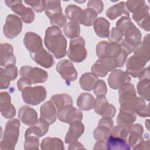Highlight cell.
Listing matches in <instances>:
<instances>
[{
  "label": "cell",
  "mask_w": 150,
  "mask_h": 150,
  "mask_svg": "<svg viewBox=\"0 0 150 150\" xmlns=\"http://www.w3.org/2000/svg\"><path fill=\"white\" fill-rule=\"evenodd\" d=\"M149 7L146 4L144 5L139 9L132 15V19L144 30L149 31Z\"/></svg>",
  "instance_id": "44dd1931"
},
{
  "label": "cell",
  "mask_w": 150,
  "mask_h": 150,
  "mask_svg": "<svg viewBox=\"0 0 150 150\" xmlns=\"http://www.w3.org/2000/svg\"><path fill=\"white\" fill-rule=\"evenodd\" d=\"M18 117L24 124L32 125L38 120L36 111L28 105H23L18 111Z\"/></svg>",
  "instance_id": "603a6c76"
},
{
  "label": "cell",
  "mask_w": 150,
  "mask_h": 150,
  "mask_svg": "<svg viewBox=\"0 0 150 150\" xmlns=\"http://www.w3.org/2000/svg\"><path fill=\"white\" fill-rule=\"evenodd\" d=\"M49 128V124L43 118H40L26 130L25 135L30 134L40 138L47 132Z\"/></svg>",
  "instance_id": "484cf974"
},
{
  "label": "cell",
  "mask_w": 150,
  "mask_h": 150,
  "mask_svg": "<svg viewBox=\"0 0 150 150\" xmlns=\"http://www.w3.org/2000/svg\"><path fill=\"white\" fill-rule=\"evenodd\" d=\"M144 128L139 124H132L129 127V134L128 136V144L131 148L137 145L142 138Z\"/></svg>",
  "instance_id": "4316f807"
},
{
  "label": "cell",
  "mask_w": 150,
  "mask_h": 150,
  "mask_svg": "<svg viewBox=\"0 0 150 150\" xmlns=\"http://www.w3.org/2000/svg\"><path fill=\"white\" fill-rule=\"evenodd\" d=\"M84 131V125L81 122H77L70 124L69 129L66 134L64 141L66 144H70L77 141Z\"/></svg>",
  "instance_id": "d4e9b609"
},
{
  "label": "cell",
  "mask_w": 150,
  "mask_h": 150,
  "mask_svg": "<svg viewBox=\"0 0 150 150\" xmlns=\"http://www.w3.org/2000/svg\"><path fill=\"white\" fill-rule=\"evenodd\" d=\"M93 108L95 112L103 117L112 118L115 116L116 113L115 107L108 103L105 96H97V98L94 100Z\"/></svg>",
  "instance_id": "5bb4252c"
},
{
  "label": "cell",
  "mask_w": 150,
  "mask_h": 150,
  "mask_svg": "<svg viewBox=\"0 0 150 150\" xmlns=\"http://www.w3.org/2000/svg\"><path fill=\"white\" fill-rule=\"evenodd\" d=\"M65 35L70 39H74L79 36L80 33V27L79 23L70 21L66 23L63 28Z\"/></svg>",
  "instance_id": "60d3db41"
},
{
  "label": "cell",
  "mask_w": 150,
  "mask_h": 150,
  "mask_svg": "<svg viewBox=\"0 0 150 150\" xmlns=\"http://www.w3.org/2000/svg\"><path fill=\"white\" fill-rule=\"evenodd\" d=\"M46 15L50 19L53 16L62 13V8L60 1H46Z\"/></svg>",
  "instance_id": "8d00e7d4"
},
{
  "label": "cell",
  "mask_w": 150,
  "mask_h": 150,
  "mask_svg": "<svg viewBox=\"0 0 150 150\" xmlns=\"http://www.w3.org/2000/svg\"><path fill=\"white\" fill-rule=\"evenodd\" d=\"M16 57L13 54V49L11 44L4 43L0 46V64L2 67L10 64H15Z\"/></svg>",
  "instance_id": "ffe728a7"
},
{
  "label": "cell",
  "mask_w": 150,
  "mask_h": 150,
  "mask_svg": "<svg viewBox=\"0 0 150 150\" xmlns=\"http://www.w3.org/2000/svg\"><path fill=\"white\" fill-rule=\"evenodd\" d=\"M122 36L123 33L122 31L118 28L114 27L109 33L108 40L111 43H118L122 40Z\"/></svg>",
  "instance_id": "c3c4849f"
},
{
  "label": "cell",
  "mask_w": 150,
  "mask_h": 150,
  "mask_svg": "<svg viewBox=\"0 0 150 150\" xmlns=\"http://www.w3.org/2000/svg\"><path fill=\"white\" fill-rule=\"evenodd\" d=\"M108 84L113 90H117L124 84L130 83L131 77L126 71L115 69L108 77Z\"/></svg>",
  "instance_id": "2e32d148"
},
{
  "label": "cell",
  "mask_w": 150,
  "mask_h": 150,
  "mask_svg": "<svg viewBox=\"0 0 150 150\" xmlns=\"http://www.w3.org/2000/svg\"><path fill=\"white\" fill-rule=\"evenodd\" d=\"M57 71L67 84L77 79L78 74L73 64L68 59L59 61L56 67Z\"/></svg>",
  "instance_id": "4fadbf2b"
},
{
  "label": "cell",
  "mask_w": 150,
  "mask_h": 150,
  "mask_svg": "<svg viewBox=\"0 0 150 150\" xmlns=\"http://www.w3.org/2000/svg\"><path fill=\"white\" fill-rule=\"evenodd\" d=\"M50 101L54 104L57 110L73 105V100L71 97L65 93L57 94L52 96L50 98Z\"/></svg>",
  "instance_id": "1f68e13d"
},
{
  "label": "cell",
  "mask_w": 150,
  "mask_h": 150,
  "mask_svg": "<svg viewBox=\"0 0 150 150\" xmlns=\"http://www.w3.org/2000/svg\"><path fill=\"white\" fill-rule=\"evenodd\" d=\"M149 144H150V142H149V138H148V139L145 140H144L142 139L132 148L133 149H149Z\"/></svg>",
  "instance_id": "db71d44e"
},
{
  "label": "cell",
  "mask_w": 150,
  "mask_h": 150,
  "mask_svg": "<svg viewBox=\"0 0 150 150\" xmlns=\"http://www.w3.org/2000/svg\"><path fill=\"white\" fill-rule=\"evenodd\" d=\"M110 26V22L103 17L97 18L93 23V28L95 33L100 38H108Z\"/></svg>",
  "instance_id": "f1b7e54d"
},
{
  "label": "cell",
  "mask_w": 150,
  "mask_h": 150,
  "mask_svg": "<svg viewBox=\"0 0 150 150\" xmlns=\"http://www.w3.org/2000/svg\"><path fill=\"white\" fill-rule=\"evenodd\" d=\"M119 102L120 104L125 103L137 96L134 86L130 83L124 84L119 88Z\"/></svg>",
  "instance_id": "f546056e"
},
{
  "label": "cell",
  "mask_w": 150,
  "mask_h": 150,
  "mask_svg": "<svg viewBox=\"0 0 150 150\" xmlns=\"http://www.w3.org/2000/svg\"><path fill=\"white\" fill-rule=\"evenodd\" d=\"M83 10L79 6L71 4L66 6L65 9V13L66 18L71 21L77 23H80V19Z\"/></svg>",
  "instance_id": "f35d334b"
},
{
  "label": "cell",
  "mask_w": 150,
  "mask_h": 150,
  "mask_svg": "<svg viewBox=\"0 0 150 150\" xmlns=\"http://www.w3.org/2000/svg\"><path fill=\"white\" fill-rule=\"evenodd\" d=\"M149 35L147 34L141 42L134 50V54L149 59Z\"/></svg>",
  "instance_id": "ab89813d"
},
{
  "label": "cell",
  "mask_w": 150,
  "mask_h": 150,
  "mask_svg": "<svg viewBox=\"0 0 150 150\" xmlns=\"http://www.w3.org/2000/svg\"><path fill=\"white\" fill-rule=\"evenodd\" d=\"M40 148L43 150H63L64 149V145L63 141L60 138L47 137L42 140Z\"/></svg>",
  "instance_id": "d590c367"
},
{
  "label": "cell",
  "mask_w": 150,
  "mask_h": 150,
  "mask_svg": "<svg viewBox=\"0 0 150 150\" xmlns=\"http://www.w3.org/2000/svg\"><path fill=\"white\" fill-rule=\"evenodd\" d=\"M24 2L30 5L36 12H42L45 9L46 1H25Z\"/></svg>",
  "instance_id": "f907efd6"
},
{
  "label": "cell",
  "mask_w": 150,
  "mask_h": 150,
  "mask_svg": "<svg viewBox=\"0 0 150 150\" xmlns=\"http://www.w3.org/2000/svg\"><path fill=\"white\" fill-rule=\"evenodd\" d=\"M23 43L30 53L36 52L43 47L40 36L32 32H28L25 33Z\"/></svg>",
  "instance_id": "d6986e66"
},
{
  "label": "cell",
  "mask_w": 150,
  "mask_h": 150,
  "mask_svg": "<svg viewBox=\"0 0 150 150\" xmlns=\"http://www.w3.org/2000/svg\"><path fill=\"white\" fill-rule=\"evenodd\" d=\"M0 111L1 115L5 118L9 119L16 115L15 107L11 104V98L6 91L0 93Z\"/></svg>",
  "instance_id": "ac0fdd59"
},
{
  "label": "cell",
  "mask_w": 150,
  "mask_h": 150,
  "mask_svg": "<svg viewBox=\"0 0 150 150\" xmlns=\"http://www.w3.org/2000/svg\"><path fill=\"white\" fill-rule=\"evenodd\" d=\"M44 43L48 50L52 53L56 59L65 56L67 40L60 28L54 26L48 27L45 31Z\"/></svg>",
  "instance_id": "7a4b0ae2"
},
{
  "label": "cell",
  "mask_w": 150,
  "mask_h": 150,
  "mask_svg": "<svg viewBox=\"0 0 150 150\" xmlns=\"http://www.w3.org/2000/svg\"><path fill=\"white\" fill-rule=\"evenodd\" d=\"M120 110L130 111L142 117L149 116V105L146 104L145 100L137 96L120 104Z\"/></svg>",
  "instance_id": "8992f818"
},
{
  "label": "cell",
  "mask_w": 150,
  "mask_h": 150,
  "mask_svg": "<svg viewBox=\"0 0 150 150\" xmlns=\"http://www.w3.org/2000/svg\"><path fill=\"white\" fill-rule=\"evenodd\" d=\"M93 93L96 96H105L107 93V88L105 83L103 80L98 79L95 83L93 88Z\"/></svg>",
  "instance_id": "bcb514c9"
},
{
  "label": "cell",
  "mask_w": 150,
  "mask_h": 150,
  "mask_svg": "<svg viewBox=\"0 0 150 150\" xmlns=\"http://www.w3.org/2000/svg\"><path fill=\"white\" fill-rule=\"evenodd\" d=\"M87 52L85 47V40L81 36L72 39L67 51V56L76 63L83 62L87 57Z\"/></svg>",
  "instance_id": "277c9868"
},
{
  "label": "cell",
  "mask_w": 150,
  "mask_h": 150,
  "mask_svg": "<svg viewBox=\"0 0 150 150\" xmlns=\"http://www.w3.org/2000/svg\"><path fill=\"white\" fill-rule=\"evenodd\" d=\"M39 137L33 135H25L24 149H38L39 146Z\"/></svg>",
  "instance_id": "f6af8a7d"
},
{
  "label": "cell",
  "mask_w": 150,
  "mask_h": 150,
  "mask_svg": "<svg viewBox=\"0 0 150 150\" xmlns=\"http://www.w3.org/2000/svg\"><path fill=\"white\" fill-rule=\"evenodd\" d=\"M20 122L16 118L7 121L3 138L0 142L1 150H13L15 148L19 135Z\"/></svg>",
  "instance_id": "3957f363"
},
{
  "label": "cell",
  "mask_w": 150,
  "mask_h": 150,
  "mask_svg": "<svg viewBox=\"0 0 150 150\" xmlns=\"http://www.w3.org/2000/svg\"><path fill=\"white\" fill-rule=\"evenodd\" d=\"M94 149H107L106 142L103 141H97L93 148Z\"/></svg>",
  "instance_id": "9f6ffc18"
},
{
  "label": "cell",
  "mask_w": 150,
  "mask_h": 150,
  "mask_svg": "<svg viewBox=\"0 0 150 150\" xmlns=\"http://www.w3.org/2000/svg\"><path fill=\"white\" fill-rule=\"evenodd\" d=\"M19 74L21 77L29 79L33 84L44 83L48 78V74L45 70L37 67H32L29 66L21 67Z\"/></svg>",
  "instance_id": "ba28073f"
},
{
  "label": "cell",
  "mask_w": 150,
  "mask_h": 150,
  "mask_svg": "<svg viewBox=\"0 0 150 150\" xmlns=\"http://www.w3.org/2000/svg\"><path fill=\"white\" fill-rule=\"evenodd\" d=\"M47 95L46 88L42 86L28 87L22 91L24 102L32 105H36L43 101Z\"/></svg>",
  "instance_id": "5b68a950"
},
{
  "label": "cell",
  "mask_w": 150,
  "mask_h": 150,
  "mask_svg": "<svg viewBox=\"0 0 150 150\" xmlns=\"http://www.w3.org/2000/svg\"><path fill=\"white\" fill-rule=\"evenodd\" d=\"M116 26L123 33L124 38L120 43L128 54L132 53L141 43V33L129 16H122L116 22Z\"/></svg>",
  "instance_id": "6da1fadb"
},
{
  "label": "cell",
  "mask_w": 150,
  "mask_h": 150,
  "mask_svg": "<svg viewBox=\"0 0 150 150\" xmlns=\"http://www.w3.org/2000/svg\"><path fill=\"white\" fill-rule=\"evenodd\" d=\"M87 8L94 10L97 14H99L103 11L104 4L100 0H90L87 3Z\"/></svg>",
  "instance_id": "816d5d0a"
},
{
  "label": "cell",
  "mask_w": 150,
  "mask_h": 150,
  "mask_svg": "<svg viewBox=\"0 0 150 150\" xmlns=\"http://www.w3.org/2000/svg\"><path fill=\"white\" fill-rule=\"evenodd\" d=\"M145 4L144 1H127V2H125L128 11L132 13H134Z\"/></svg>",
  "instance_id": "681fc988"
},
{
  "label": "cell",
  "mask_w": 150,
  "mask_h": 150,
  "mask_svg": "<svg viewBox=\"0 0 150 150\" xmlns=\"http://www.w3.org/2000/svg\"><path fill=\"white\" fill-rule=\"evenodd\" d=\"M57 114V117L60 121L69 124L81 122L83 118V114L81 111L73 107V105L58 110Z\"/></svg>",
  "instance_id": "9a60e30c"
},
{
  "label": "cell",
  "mask_w": 150,
  "mask_h": 150,
  "mask_svg": "<svg viewBox=\"0 0 150 150\" xmlns=\"http://www.w3.org/2000/svg\"><path fill=\"white\" fill-rule=\"evenodd\" d=\"M122 48L118 43L101 41L96 46V54L99 58L110 57L115 59L118 56Z\"/></svg>",
  "instance_id": "52a82bcc"
},
{
  "label": "cell",
  "mask_w": 150,
  "mask_h": 150,
  "mask_svg": "<svg viewBox=\"0 0 150 150\" xmlns=\"http://www.w3.org/2000/svg\"><path fill=\"white\" fill-rule=\"evenodd\" d=\"M40 118L46 121L49 125L53 124L57 117L56 107L51 101H47L41 105Z\"/></svg>",
  "instance_id": "cb8c5ba5"
},
{
  "label": "cell",
  "mask_w": 150,
  "mask_h": 150,
  "mask_svg": "<svg viewBox=\"0 0 150 150\" xmlns=\"http://www.w3.org/2000/svg\"><path fill=\"white\" fill-rule=\"evenodd\" d=\"M30 56L36 63L45 68H50L54 64L53 56L43 47L36 52L30 53Z\"/></svg>",
  "instance_id": "7402d4cb"
},
{
  "label": "cell",
  "mask_w": 150,
  "mask_h": 150,
  "mask_svg": "<svg viewBox=\"0 0 150 150\" xmlns=\"http://www.w3.org/2000/svg\"><path fill=\"white\" fill-rule=\"evenodd\" d=\"M128 134H129V127L118 125L112 127V128L111 129L110 135L121 138L127 141Z\"/></svg>",
  "instance_id": "ee69618b"
},
{
  "label": "cell",
  "mask_w": 150,
  "mask_h": 150,
  "mask_svg": "<svg viewBox=\"0 0 150 150\" xmlns=\"http://www.w3.org/2000/svg\"><path fill=\"white\" fill-rule=\"evenodd\" d=\"M97 18V13L90 8H86L83 10L80 19V24H82L86 26H91Z\"/></svg>",
  "instance_id": "74e56055"
},
{
  "label": "cell",
  "mask_w": 150,
  "mask_h": 150,
  "mask_svg": "<svg viewBox=\"0 0 150 150\" xmlns=\"http://www.w3.org/2000/svg\"><path fill=\"white\" fill-rule=\"evenodd\" d=\"M94 98L93 95L88 93H81L77 98V105L78 107L83 111H88L93 108Z\"/></svg>",
  "instance_id": "e575fe53"
},
{
  "label": "cell",
  "mask_w": 150,
  "mask_h": 150,
  "mask_svg": "<svg viewBox=\"0 0 150 150\" xmlns=\"http://www.w3.org/2000/svg\"><path fill=\"white\" fill-rule=\"evenodd\" d=\"M111 129L106 126L98 125L93 132L94 138L97 141H105L110 135Z\"/></svg>",
  "instance_id": "7bdbcfd3"
},
{
  "label": "cell",
  "mask_w": 150,
  "mask_h": 150,
  "mask_svg": "<svg viewBox=\"0 0 150 150\" xmlns=\"http://www.w3.org/2000/svg\"><path fill=\"white\" fill-rule=\"evenodd\" d=\"M98 78L93 73L87 72L81 75L79 80L81 88L86 91H91Z\"/></svg>",
  "instance_id": "836d02e7"
},
{
  "label": "cell",
  "mask_w": 150,
  "mask_h": 150,
  "mask_svg": "<svg viewBox=\"0 0 150 150\" xmlns=\"http://www.w3.org/2000/svg\"><path fill=\"white\" fill-rule=\"evenodd\" d=\"M32 83L26 77H21L17 82V87L20 91H22L25 88L31 86Z\"/></svg>",
  "instance_id": "f5cc1de1"
},
{
  "label": "cell",
  "mask_w": 150,
  "mask_h": 150,
  "mask_svg": "<svg viewBox=\"0 0 150 150\" xmlns=\"http://www.w3.org/2000/svg\"><path fill=\"white\" fill-rule=\"evenodd\" d=\"M105 14L111 20H114L122 15H125L126 16H129V12L126 7L125 2L124 1H121L120 3L110 7L106 11Z\"/></svg>",
  "instance_id": "83f0119b"
},
{
  "label": "cell",
  "mask_w": 150,
  "mask_h": 150,
  "mask_svg": "<svg viewBox=\"0 0 150 150\" xmlns=\"http://www.w3.org/2000/svg\"><path fill=\"white\" fill-rule=\"evenodd\" d=\"M107 149L109 150H129L131 147L126 140L110 135L106 140Z\"/></svg>",
  "instance_id": "4dcf8cb0"
},
{
  "label": "cell",
  "mask_w": 150,
  "mask_h": 150,
  "mask_svg": "<svg viewBox=\"0 0 150 150\" xmlns=\"http://www.w3.org/2000/svg\"><path fill=\"white\" fill-rule=\"evenodd\" d=\"M66 22H67V18L62 13L60 14H57L50 19V24L53 26L57 27L59 28L64 26V25H66Z\"/></svg>",
  "instance_id": "7dc6e473"
},
{
  "label": "cell",
  "mask_w": 150,
  "mask_h": 150,
  "mask_svg": "<svg viewBox=\"0 0 150 150\" xmlns=\"http://www.w3.org/2000/svg\"><path fill=\"white\" fill-rule=\"evenodd\" d=\"M117 64L114 59L110 57L100 58L91 67V71L97 77H105L109 71H112L117 68Z\"/></svg>",
  "instance_id": "7c38bea8"
},
{
  "label": "cell",
  "mask_w": 150,
  "mask_h": 150,
  "mask_svg": "<svg viewBox=\"0 0 150 150\" xmlns=\"http://www.w3.org/2000/svg\"><path fill=\"white\" fill-rule=\"evenodd\" d=\"M137 115L133 112L128 110H120V112L117 117L118 125L129 127L136 120Z\"/></svg>",
  "instance_id": "d6a6232c"
},
{
  "label": "cell",
  "mask_w": 150,
  "mask_h": 150,
  "mask_svg": "<svg viewBox=\"0 0 150 150\" xmlns=\"http://www.w3.org/2000/svg\"><path fill=\"white\" fill-rule=\"evenodd\" d=\"M22 22L21 19L16 15L9 14L7 16L3 27L4 35L8 39H13L22 31Z\"/></svg>",
  "instance_id": "30bf717a"
},
{
  "label": "cell",
  "mask_w": 150,
  "mask_h": 150,
  "mask_svg": "<svg viewBox=\"0 0 150 150\" xmlns=\"http://www.w3.org/2000/svg\"><path fill=\"white\" fill-rule=\"evenodd\" d=\"M85 149L83 144L79 142L75 141L72 143L69 144L68 149Z\"/></svg>",
  "instance_id": "11a10c76"
},
{
  "label": "cell",
  "mask_w": 150,
  "mask_h": 150,
  "mask_svg": "<svg viewBox=\"0 0 150 150\" xmlns=\"http://www.w3.org/2000/svg\"><path fill=\"white\" fill-rule=\"evenodd\" d=\"M149 60V59L134 54L126 63V72L134 78H139Z\"/></svg>",
  "instance_id": "8fae6325"
},
{
  "label": "cell",
  "mask_w": 150,
  "mask_h": 150,
  "mask_svg": "<svg viewBox=\"0 0 150 150\" xmlns=\"http://www.w3.org/2000/svg\"><path fill=\"white\" fill-rule=\"evenodd\" d=\"M150 79H142L137 84V91L139 96L145 100L149 101Z\"/></svg>",
  "instance_id": "b9f144b4"
},
{
  "label": "cell",
  "mask_w": 150,
  "mask_h": 150,
  "mask_svg": "<svg viewBox=\"0 0 150 150\" xmlns=\"http://www.w3.org/2000/svg\"><path fill=\"white\" fill-rule=\"evenodd\" d=\"M5 3L14 13L19 15L25 23H30L34 21L35 15L33 10L23 5L22 1H5Z\"/></svg>",
  "instance_id": "9c48e42d"
},
{
  "label": "cell",
  "mask_w": 150,
  "mask_h": 150,
  "mask_svg": "<svg viewBox=\"0 0 150 150\" xmlns=\"http://www.w3.org/2000/svg\"><path fill=\"white\" fill-rule=\"evenodd\" d=\"M18 74V70L15 64H10L0 69V88H7L11 80H14Z\"/></svg>",
  "instance_id": "e0dca14e"
}]
</instances>
